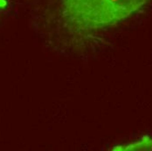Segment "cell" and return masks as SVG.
Listing matches in <instances>:
<instances>
[{
    "mask_svg": "<svg viewBox=\"0 0 152 151\" xmlns=\"http://www.w3.org/2000/svg\"><path fill=\"white\" fill-rule=\"evenodd\" d=\"M114 151H152V137L144 136L140 140L123 145H117L111 149Z\"/></svg>",
    "mask_w": 152,
    "mask_h": 151,
    "instance_id": "cell-2",
    "label": "cell"
},
{
    "mask_svg": "<svg viewBox=\"0 0 152 151\" xmlns=\"http://www.w3.org/2000/svg\"><path fill=\"white\" fill-rule=\"evenodd\" d=\"M150 0H61L63 17L75 27L92 31L123 21Z\"/></svg>",
    "mask_w": 152,
    "mask_h": 151,
    "instance_id": "cell-1",
    "label": "cell"
},
{
    "mask_svg": "<svg viewBox=\"0 0 152 151\" xmlns=\"http://www.w3.org/2000/svg\"><path fill=\"white\" fill-rule=\"evenodd\" d=\"M8 4L7 0H0V11H2L3 9H4Z\"/></svg>",
    "mask_w": 152,
    "mask_h": 151,
    "instance_id": "cell-3",
    "label": "cell"
}]
</instances>
